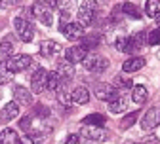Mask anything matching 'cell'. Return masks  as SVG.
<instances>
[{"label":"cell","mask_w":160,"mask_h":144,"mask_svg":"<svg viewBox=\"0 0 160 144\" xmlns=\"http://www.w3.org/2000/svg\"><path fill=\"white\" fill-rule=\"evenodd\" d=\"M78 142H80L78 135H69V137L65 138V142H63V144H78Z\"/></svg>","instance_id":"e575fe53"},{"label":"cell","mask_w":160,"mask_h":144,"mask_svg":"<svg viewBox=\"0 0 160 144\" xmlns=\"http://www.w3.org/2000/svg\"><path fill=\"white\" fill-rule=\"evenodd\" d=\"M86 55H88V49H86V48H82V46H72V48H69V49L65 51V61H69L71 65L82 63Z\"/></svg>","instance_id":"7c38bea8"},{"label":"cell","mask_w":160,"mask_h":144,"mask_svg":"<svg viewBox=\"0 0 160 144\" xmlns=\"http://www.w3.org/2000/svg\"><path fill=\"white\" fill-rule=\"evenodd\" d=\"M95 15H97V2L95 0H86V2L80 4V8H78V23L84 29L93 23Z\"/></svg>","instance_id":"7a4b0ae2"},{"label":"cell","mask_w":160,"mask_h":144,"mask_svg":"<svg viewBox=\"0 0 160 144\" xmlns=\"http://www.w3.org/2000/svg\"><path fill=\"white\" fill-rule=\"evenodd\" d=\"M158 125H160V106H152L141 118V129L143 131H152Z\"/></svg>","instance_id":"8992f818"},{"label":"cell","mask_w":160,"mask_h":144,"mask_svg":"<svg viewBox=\"0 0 160 144\" xmlns=\"http://www.w3.org/2000/svg\"><path fill=\"white\" fill-rule=\"evenodd\" d=\"M63 34H65V38H69V40H72V42H74V40H80V38H82L84 34H86V30H84V27L82 25H80L78 21L74 23V21H69L65 27H63V30H61Z\"/></svg>","instance_id":"9c48e42d"},{"label":"cell","mask_w":160,"mask_h":144,"mask_svg":"<svg viewBox=\"0 0 160 144\" xmlns=\"http://www.w3.org/2000/svg\"><path fill=\"white\" fill-rule=\"evenodd\" d=\"M114 87L116 89H132L133 86H132V80H128L124 76H116L114 78Z\"/></svg>","instance_id":"f1b7e54d"},{"label":"cell","mask_w":160,"mask_h":144,"mask_svg":"<svg viewBox=\"0 0 160 144\" xmlns=\"http://www.w3.org/2000/svg\"><path fill=\"white\" fill-rule=\"evenodd\" d=\"M158 25H160V15H158Z\"/></svg>","instance_id":"ab89813d"},{"label":"cell","mask_w":160,"mask_h":144,"mask_svg":"<svg viewBox=\"0 0 160 144\" xmlns=\"http://www.w3.org/2000/svg\"><path fill=\"white\" fill-rule=\"evenodd\" d=\"M13 102H17L21 106H29V105H32V93L23 86H15L13 87Z\"/></svg>","instance_id":"30bf717a"},{"label":"cell","mask_w":160,"mask_h":144,"mask_svg":"<svg viewBox=\"0 0 160 144\" xmlns=\"http://www.w3.org/2000/svg\"><path fill=\"white\" fill-rule=\"evenodd\" d=\"M13 29H15V34L21 38V42H31L32 36H34V30H32V25L29 19L25 17H15L13 19Z\"/></svg>","instance_id":"277c9868"},{"label":"cell","mask_w":160,"mask_h":144,"mask_svg":"<svg viewBox=\"0 0 160 144\" xmlns=\"http://www.w3.org/2000/svg\"><path fill=\"white\" fill-rule=\"evenodd\" d=\"M137 116H139V112H137V110H135V112H132V114H128V116L122 119V123H120V127H122V129H128L130 125H133L135 119H137Z\"/></svg>","instance_id":"4dcf8cb0"},{"label":"cell","mask_w":160,"mask_h":144,"mask_svg":"<svg viewBox=\"0 0 160 144\" xmlns=\"http://www.w3.org/2000/svg\"><path fill=\"white\" fill-rule=\"evenodd\" d=\"M120 12H122L124 15L128 17H133V19H141V12H139V8L132 2H124L122 6H120Z\"/></svg>","instance_id":"603a6c76"},{"label":"cell","mask_w":160,"mask_h":144,"mask_svg":"<svg viewBox=\"0 0 160 144\" xmlns=\"http://www.w3.org/2000/svg\"><path fill=\"white\" fill-rule=\"evenodd\" d=\"M82 123H84V125H93V127H103V125H105V116L93 112V114L86 116V118L82 119Z\"/></svg>","instance_id":"44dd1931"},{"label":"cell","mask_w":160,"mask_h":144,"mask_svg":"<svg viewBox=\"0 0 160 144\" xmlns=\"http://www.w3.org/2000/svg\"><path fill=\"white\" fill-rule=\"evenodd\" d=\"M147 44H151V46L160 44V29H154L147 34Z\"/></svg>","instance_id":"1f68e13d"},{"label":"cell","mask_w":160,"mask_h":144,"mask_svg":"<svg viewBox=\"0 0 160 144\" xmlns=\"http://www.w3.org/2000/svg\"><path fill=\"white\" fill-rule=\"evenodd\" d=\"M55 74L61 78V80H72V76H74V68H72V65L69 63V61H59V63L55 65Z\"/></svg>","instance_id":"9a60e30c"},{"label":"cell","mask_w":160,"mask_h":144,"mask_svg":"<svg viewBox=\"0 0 160 144\" xmlns=\"http://www.w3.org/2000/svg\"><path fill=\"white\" fill-rule=\"evenodd\" d=\"M82 135H84V138L93 140V142L107 140V137H109L105 129H101V127H93V125H86V127L82 129Z\"/></svg>","instance_id":"4fadbf2b"},{"label":"cell","mask_w":160,"mask_h":144,"mask_svg":"<svg viewBox=\"0 0 160 144\" xmlns=\"http://www.w3.org/2000/svg\"><path fill=\"white\" fill-rule=\"evenodd\" d=\"M63 51V48L59 46L57 42L53 40H44L42 44H40V55L46 57V59H52V57H57L59 53Z\"/></svg>","instance_id":"8fae6325"},{"label":"cell","mask_w":160,"mask_h":144,"mask_svg":"<svg viewBox=\"0 0 160 144\" xmlns=\"http://www.w3.org/2000/svg\"><path fill=\"white\" fill-rule=\"evenodd\" d=\"M82 65H84V68H86L88 72H103V70L109 68V59L103 57V55L93 53V55H86V57H84Z\"/></svg>","instance_id":"3957f363"},{"label":"cell","mask_w":160,"mask_h":144,"mask_svg":"<svg viewBox=\"0 0 160 144\" xmlns=\"http://www.w3.org/2000/svg\"><path fill=\"white\" fill-rule=\"evenodd\" d=\"M80 46L82 48H86V49H92V48H95L99 42H101V36H99L97 32H93V34H84L82 38H80Z\"/></svg>","instance_id":"7402d4cb"},{"label":"cell","mask_w":160,"mask_h":144,"mask_svg":"<svg viewBox=\"0 0 160 144\" xmlns=\"http://www.w3.org/2000/svg\"><path fill=\"white\" fill-rule=\"evenodd\" d=\"M95 97L99 99V100H112V99H116L118 97V89L114 87V86H111V84H105V81H101V84H97L95 86Z\"/></svg>","instance_id":"ba28073f"},{"label":"cell","mask_w":160,"mask_h":144,"mask_svg":"<svg viewBox=\"0 0 160 144\" xmlns=\"http://www.w3.org/2000/svg\"><path fill=\"white\" fill-rule=\"evenodd\" d=\"M59 80H61V78L55 74V70H53V72H50V74H48V86H46V87H48V89H52V91L55 93V89H57V86H59Z\"/></svg>","instance_id":"f546056e"},{"label":"cell","mask_w":160,"mask_h":144,"mask_svg":"<svg viewBox=\"0 0 160 144\" xmlns=\"http://www.w3.org/2000/svg\"><path fill=\"white\" fill-rule=\"evenodd\" d=\"M12 55H13V46H12V42H8V40L0 42V63H6Z\"/></svg>","instance_id":"d4e9b609"},{"label":"cell","mask_w":160,"mask_h":144,"mask_svg":"<svg viewBox=\"0 0 160 144\" xmlns=\"http://www.w3.org/2000/svg\"><path fill=\"white\" fill-rule=\"evenodd\" d=\"M53 2H55V6L61 12H67L71 8V4H72V0H53Z\"/></svg>","instance_id":"d6a6232c"},{"label":"cell","mask_w":160,"mask_h":144,"mask_svg":"<svg viewBox=\"0 0 160 144\" xmlns=\"http://www.w3.org/2000/svg\"><path fill=\"white\" fill-rule=\"evenodd\" d=\"M12 78H13V72H10V70L6 68V65H4V63H0V86L10 84Z\"/></svg>","instance_id":"83f0119b"},{"label":"cell","mask_w":160,"mask_h":144,"mask_svg":"<svg viewBox=\"0 0 160 144\" xmlns=\"http://www.w3.org/2000/svg\"><path fill=\"white\" fill-rule=\"evenodd\" d=\"M143 144H160V142H158V138H156L154 135H149V137L145 138V142H143Z\"/></svg>","instance_id":"d590c367"},{"label":"cell","mask_w":160,"mask_h":144,"mask_svg":"<svg viewBox=\"0 0 160 144\" xmlns=\"http://www.w3.org/2000/svg\"><path fill=\"white\" fill-rule=\"evenodd\" d=\"M19 116V105L17 102H8V105L2 108V112H0V119L2 121H12Z\"/></svg>","instance_id":"e0dca14e"},{"label":"cell","mask_w":160,"mask_h":144,"mask_svg":"<svg viewBox=\"0 0 160 144\" xmlns=\"http://www.w3.org/2000/svg\"><path fill=\"white\" fill-rule=\"evenodd\" d=\"M95 2H101V4H103V2H107V0H95Z\"/></svg>","instance_id":"f35d334b"},{"label":"cell","mask_w":160,"mask_h":144,"mask_svg":"<svg viewBox=\"0 0 160 144\" xmlns=\"http://www.w3.org/2000/svg\"><path fill=\"white\" fill-rule=\"evenodd\" d=\"M31 121H32V119H31V116H25L21 121H19V127H21L25 133H27V131H31Z\"/></svg>","instance_id":"836d02e7"},{"label":"cell","mask_w":160,"mask_h":144,"mask_svg":"<svg viewBox=\"0 0 160 144\" xmlns=\"http://www.w3.org/2000/svg\"><path fill=\"white\" fill-rule=\"evenodd\" d=\"M0 144H21V140L13 129H2L0 131Z\"/></svg>","instance_id":"d6986e66"},{"label":"cell","mask_w":160,"mask_h":144,"mask_svg":"<svg viewBox=\"0 0 160 144\" xmlns=\"http://www.w3.org/2000/svg\"><path fill=\"white\" fill-rule=\"evenodd\" d=\"M46 138H48V133L34 131V129L27 131V142H31V144H44Z\"/></svg>","instance_id":"cb8c5ba5"},{"label":"cell","mask_w":160,"mask_h":144,"mask_svg":"<svg viewBox=\"0 0 160 144\" xmlns=\"http://www.w3.org/2000/svg\"><path fill=\"white\" fill-rule=\"evenodd\" d=\"M46 86H48V72H46V68H36V72L32 74V78H31V93H42L44 89H46Z\"/></svg>","instance_id":"52a82bcc"},{"label":"cell","mask_w":160,"mask_h":144,"mask_svg":"<svg viewBox=\"0 0 160 144\" xmlns=\"http://www.w3.org/2000/svg\"><path fill=\"white\" fill-rule=\"evenodd\" d=\"M114 46H116L118 51H122V53H132V51H130V40H128V36H120V38H116Z\"/></svg>","instance_id":"4316f807"},{"label":"cell","mask_w":160,"mask_h":144,"mask_svg":"<svg viewBox=\"0 0 160 144\" xmlns=\"http://www.w3.org/2000/svg\"><path fill=\"white\" fill-rule=\"evenodd\" d=\"M71 100L76 102V105H88V102H90V91H88V87H84V86L74 87L71 91Z\"/></svg>","instance_id":"2e32d148"},{"label":"cell","mask_w":160,"mask_h":144,"mask_svg":"<svg viewBox=\"0 0 160 144\" xmlns=\"http://www.w3.org/2000/svg\"><path fill=\"white\" fill-rule=\"evenodd\" d=\"M8 6V2H2V0H0V8H6Z\"/></svg>","instance_id":"8d00e7d4"},{"label":"cell","mask_w":160,"mask_h":144,"mask_svg":"<svg viewBox=\"0 0 160 144\" xmlns=\"http://www.w3.org/2000/svg\"><path fill=\"white\" fill-rule=\"evenodd\" d=\"M124 144H139V142H133V140H128V142H124Z\"/></svg>","instance_id":"74e56055"},{"label":"cell","mask_w":160,"mask_h":144,"mask_svg":"<svg viewBox=\"0 0 160 144\" xmlns=\"http://www.w3.org/2000/svg\"><path fill=\"white\" fill-rule=\"evenodd\" d=\"M6 68L10 72H23L25 68H29L31 65V55H25V53H17V55H12L8 61H6Z\"/></svg>","instance_id":"5b68a950"},{"label":"cell","mask_w":160,"mask_h":144,"mask_svg":"<svg viewBox=\"0 0 160 144\" xmlns=\"http://www.w3.org/2000/svg\"><path fill=\"white\" fill-rule=\"evenodd\" d=\"M145 13H147V17H158L160 15V0H147Z\"/></svg>","instance_id":"484cf974"},{"label":"cell","mask_w":160,"mask_h":144,"mask_svg":"<svg viewBox=\"0 0 160 144\" xmlns=\"http://www.w3.org/2000/svg\"><path fill=\"white\" fill-rule=\"evenodd\" d=\"M126 108H128V97L118 95L116 99L109 100V110H111L112 114H122Z\"/></svg>","instance_id":"ac0fdd59"},{"label":"cell","mask_w":160,"mask_h":144,"mask_svg":"<svg viewBox=\"0 0 160 144\" xmlns=\"http://www.w3.org/2000/svg\"><path fill=\"white\" fill-rule=\"evenodd\" d=\"M132 99H133V102H137V105H143V102H147V87L141 86V84L133 86V89H132Z\"/></svg>","instance_id":"ffe728a7"},{"label":"cell","mask_w":160,"mask_h":144,"mask_svg":"<svg viewBox=\"0 0 160 144\" xmlns=\"http://www.w3.org/2000/svg\"><path fill=\"white\" fill-rule=\"evenodd\" d=\"M145 65H147L145 57H130L128 61H124V65H122V70H124L126 74H132V72H137V70H141Z\"/></svg>","instance_id":"5bb4252c"},{"label":"cell","mask_w":160,"mask_h":144,"mask_svg":"<svg viewBox=\"0 0 160 144\" xmlns=\"http://www.w3.org/2000/svg\"><path fill=\"white\" fill-rule=\"evenodd\" d=\"M31 10H32V15L42 25H46V27H52L53 25V8H52V4L44 2V0H36Z\"/></svg>","instance_id":"6da1fadb"}]
</instances>
